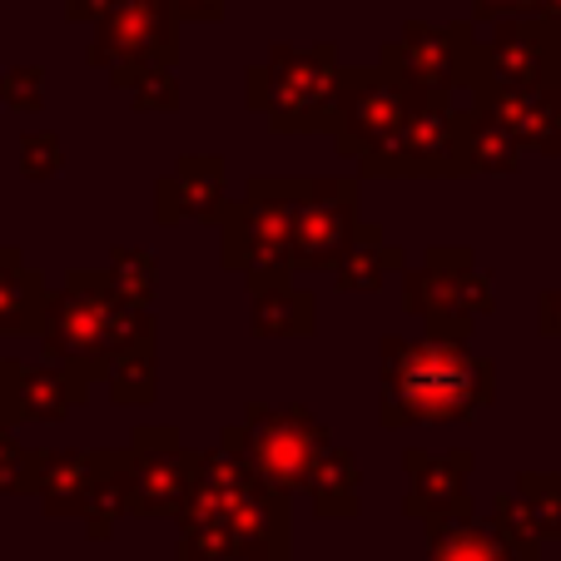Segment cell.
Here are the masks:
<instances>
[{
  "label": "cell",
  "instance_id": "6",
  "mask_svg": "<svg viewBox=\"0 0 561 561\" xmlns=\"http://www.w3.org/2000/svg\"><path fill=\"white\" fill-rule=\"evenodd\" d=\"M403 308L423 318L433 339H467L477 318H492L497 294L492 274L477 268V254L467 244H433L403 274Z\"/></svg>",
  "mask_w": 561,
  "mask_h": 561
},
{
  "label": "cell",
  "instance_id": "28",
  "mask_svg": "<svg viewBox=\"0 0 561 561\" xmlns=\"http://www.w3.org/2000/svg\"><path fill=\"white\" fill-rule=\"evenodd\" d=\"M110 284H115V294H119V298H129L135 308H149V313H154L159 259L149 254V249L115 244V249H110Z\"/></svg>",
  "mask_w": 561,
  "mask_h": 561
},
{
  "label": "cell",
  "instance_id": "24",
  "mask_svg": "<svg viewBox=\"0 0 561 561\" xmlns=\"http://www.w3.org/2000/svg\"><path fill=\"white\" fill-rule=\"evenodd\" d=\"M427 561H537V547L507 537L492 517H462L427 531Z\"/></svg>",
  "mask_w": 561,
  "mask_h": 561
},
{
  "label": "cell",
  "instance_id": "16",
  "mask_svg": "<svg viewBox=\"0 0 561 561\" xmlns=\"http://www.w3.org/2000/svg\"><path fill=\"white\" fill-rule=\"evenodd\" d=\"M90 382L60 363H25L0 358V427H31V423H65L75 408H85Z\"/></svg>",
  "mask_w": 561,
  "mask_h": 561
},
{
  "label": "cell",
  "instance_id": "9",
  "mask_svg": "<svg viewBox=\"0 0 561 561\" xmlns=\"http://www.w3.org/2000/svg\"><path fill=\"white\" fill-rule=\"evenodd\" d=\"M557 85V25L541 15L497 21L488 41H477V25L462 45V90L492 95V90H531Z\"/></svg>",
  "mask_w": 561,
  "mask_h": 561
},
{
  "label": "cell",
  "instance_id": "18",
  "mask_svg": "<svg viewBox=\"0 0 561 561\" xmlns=\"http://www.w3.org/2000/svg\"><path fill=\"white\" fill-rule=\"evenodd\" d=\"M224 184H229V174H224L219 154H180V164L154 180V219L164 229H174V224H224L233 204Z\"/></svg>",
  "mask_w": 561,
  "mask_h": 561
},
{
  "label": "cell",
  "instance_id": "25",
  "mask_svg": "<svg viewBox=\"0 0 561 561\" xmlns=\"http://www.w3.org/2000/svg\"><path fill=\"white\" fill-rule=\"evenodd\" d=\"M403 274H408L403 244H392L382 224L363 219V229L353 233L348 254H343L339 268H333V284H339V294H378L388 278H403Z\"/></svg>",
  "mask_w": 561,
  "mask_h": 561
},
{
  "label": "cell",
  "instance_id": "19",
  "mask_svg": "<svg viewBox=\"0 0 561 561\" xmlns=\"http://www.w3.org/2000/svg\"><path fill=\"white\" fill-rule=\"evenodd\" d=\"M472 105L492 110V115L517 135V145L527 149V154H541V159L561 154V85L492 90V95H477Z\"/></svg>",
  "mask_w": 561,
  "mask_h": 561
},
{
  "label": "cell",
  "instance_id": "37",
  "mask_svg": "<svg viewBox=\"0 0 561 561\" xmlns=\"http://www.w3.org/2000/svg\"><path fill=\"white\" fill-rule=\"evenodd\" d=\"M115 11V0H65V21L70 25H100Z\"/></svg>",
  "mask_w": 561,
  "mask_h": 561
},
{
  "label": "cell",
  "instance_id": "27",
  "mask_svg": "<svg viewBox=\"0 0 561 561\" xmlns=\"http://www.w3.org/2000/svg\"><path fill=\"white\" fill-rule=\"evenodd\" d=\"M105 388L115 398V408H145L154 403L159 392V343H145V348H129L119 358H110Z\"/></svg>",
  "mask_w": 561,
  "mask_h": 561
},
{
  "label": "cell",
  "instance_id": "14",
  "mask_svg": "<svg viewBox=\"0 0 561 561\" xmlns=\"http://www.w3.org/2000/svg\"><path fill=\"white\" fill-rule=\"evenodd\" d=\"M467 35H472V21H447V25L408 21L392 41H382L378 65L413 95H457L462 90Z\"/></svg>",
  "mask_w": 561,
  "mask_h": 561
},
{
  "label": "cell",
  "instance_id": "15",
  "mask_svg": "<svg viewBox=\"0 0 561 561\" xmlns=\"http://www.w3.org/2000/svg\"><path fill=\"white\" fill-rule=\"evenodd\" d=\"M472 467L477 457L467 447H408L403 453V512L413 522H423L427 531L453 527V522L472 517Z\"/></svg>",
  "mask_w": 561,
  "mask_h": 561
},
{
  "label": "cell",
  "instance_id": "3",
  "mask_svg": "<svg viewBox=\"0 0 561 561\" xmlns=\"http://www.w3.org/2000/svg\"><path fill=\"white\" fill-rule=\"evenodd\" d=\"M339 45H268L244 70V105L268 119L274 135H329L339 100Z\"/></svg>",
  "mask_w": 561,
  "mask_h": 561
},
{
  "label": "cell",
  "instance_id": "8",
  "mask_svg": "<svg viewBox=\"0 0 561 561\" xmlns=\"http://www.w3.org/2000/svg\"><path fill=\"white\" fill-rule=\"evenodd\" d=\"M224 477V507H229V541L233 561H288L294 557V512L288 492L268 488L264 477L233 453L229 443L204 447Z\"/></svg>",
  "mask_w": 561,
  "mask_h": 561
},
{
  "label": "cell",
  "instance_id": "11",
  "mask_svg": "<svg viewBox=\"0 0 561 561\" xmlns=\"http://www.w3.org/2000/svg\"><path fill=\"white\" fill-rule=\"evenodd\" d=\"M462 174L453 95H423L403 129L358 164V180H462Z\"/></svg>",
  "mask_w": 561,
  "mask_h": 561
},
{
  "label": "cell",
  "instance_id": "10",
  "mask_svg": "<svg viewBox=\"0 0 561 561\" xmlns=\"http://www.w3.org/2000/svg\"><path fill=\"white\" fill-rule=\"evenodd\" d=\"M423 95H413L408 85H398L378 60L373 65H343L339 75V100H333V145H339L343 159H373L382 145H388L403 119L413 115V105Z\"/></svg>",
  "mask_w": 561,
  "mask_h": 561
},
{
  "label": "cell",
  "instance_id": "1",
  "mask_svg": "<svg viewBox=\"0 0 561 561\" xmlns=\"http://www.w3.org/2000/svg\"><path fill=\"white\" fill-rule=\"evenodd\" d=\"M378 363V423L427 427L467 423L497 398V368L467 339H403L388 333Z\"/></svg>",
  "mask_w": 561,
  "mask_h": 561
},
{
  "label": "cell",
  "instance_id": "23",
  "mask_svg": "<svg viewBox=\"0 0 561 561\" xmlns=\"http://www.w3.org/2000/svg\"><path fill=\"white\" fill-rule=\"evenodd\" d=\"M457 154H462L467 174H517L527 149L517 145V135H512L492 110L467 100V105L457 110Z\"/></svg>",
  "mask_w": 561,
  "mask_h": 561
},
{
  "label": "cell",
  "instance_id": "29",
  "mask_svg": "<svg viewBox=\"0 0 561 561\" xmlns=\"http://www.w3.org/2000/svg\"><path fill=\"white\" fill-rule=\"evenodd\" d=\"M125 517H129V477H125V457H119L115 472H105V482L90 492L85 517H80V522H85V537L90 541H110Z\"/></svg>",
  "mask_w": 561,
  "mask_h": 561
},
{
  "label": "cell",
  "instance_id": "7",
  "mask_svg": "<svg viewBox=\"0 0 561 561\" xmlns=\"http://www.w3.org/2000/svg\"><path fill=\"white\" fill-rule=\"evenodd\" d=\"M180 15L170 0H115V11L95 25L85 60L110 75L115 90H135L145 75L174 70L180 60Z\"/></svg>",
  "mask_w": 561,
  "mask_h": 561
},
{
  "label": "cell",
  "instance_id": "2",
  "mask_svg": "<svg viewBox=\"0 0 561 561\" xmlns=\"http://www.w3.org/2000/svg\"><path fill=\"white\" fill-rule=\"evenodd\" d=\"M45 363L80 373L85 382H105L110 358L154 343V313L115 294L110 268H70L45 304Z\"/></svg>",
  "mask_w": 561,
  "mask_h": 561
},
{
  "label": "cell",
  "instance_id": "34",
  "mask_svg": "<svg viewBox=\"0 0 561 561\" xmlns=\"http://www.w3.org/2000/svg\"><path fill=\"white\" fill-rule=\"evenodd\" d=\"M477 21H522V15H537V0H467Z\"/></svg>",
  "mask_w": 561,
  "mask_h": 561
},
{
  "label": "cell",
  "instance_id": "20",
  "mask_svg": "<svg viewBox=\"0 0 561 561\" xmlns=\"http://www.w3.org/2000/svg\"><path fill=\"white\" fill-rule=\"evenodd\" d=\"M492 522L527 547L557 541L561 527V472H522L517 488L492 497Z\"/></svg>",
  "mask_w": 561,
  "mask_h": 561
},
{
  "label": "cell",
  "instance_id": "17",
  "mask_svg": "<svg viewBox=\"0 0 561 561\" xmlns=\"http://www.w3.org/2000/svg\"><path fill=\"white\" fill-rule=\"evenodd\" d=\"M125 447H41V512L50 522H80L90 492L115 472Z\"/></svg>",
  "mask_w": 561,
  "mask_h": 561
},
{
  "label": "cell",
  "instance_id": "36",
  "mask_svg": "<svg viewBox=\"0 0 561 561\" xmlns=\"http://www.w3.org/2000/svg\"><path fill=\"white\" fill-rule=\"evenodd\" d=\"M180 21H194V25H219L224 21V0H170Z\"/></svg>",
  "mask_w": 561,
  "mask_h": 561
},
{
  "label": "cell",
  "instance_id": "32",
  "mask_svg": "<svg viewBox=\"0 0 561 561\" xmlns=\"http://www.w3.org/2000/svg\"><path fill=\"white\" fill-rule=\"evenodd\" d=\"M65 170V139L55 129H25L21 135V174L25 180H55Z\"/></svg>",
  "mask_w": 561,
  "mask_h": 561
},
{
  "label": "cell",
  "instance_id": "4",
  "mask_svg": "<svg viewBox=\"0 0 561 561\" xmlns=\"http://www.w3.org/2000/svg\"><path fill=\"white\" fill-rule=\"evenodd\" d=\"M304 190V174H254L244 184V199H233L219 224V264L244 284L294 274V229Z\"/></svg>",
  "mask_w": 561,
  "mask_h": 561
},
{
  "label": "cell",
  "instance_id": "33",
  "mask_svg": "<svg viewBox=\"0 0 561 561\" xmlns=\"http://www.w3.org/2000/svg\"><path fill=\"white\" fill-rule=\"evenodd\" d=\"M129 100H135V110H145V115H174L184 95H180L174 70H154V75H145V80L129 90Z\"/></svg>",
  "mask_w": 561,
  "mask_h": 561
},
{
  "label": "cell",
  "instance_id": "12",
  "mask_svg": "<svg viewBox=\"0 0 561 561\" xmlns=\"http://www.w3.org/2000/svg\"><path fill=\"white\" fill-rule=\"evenodd\" d=\"M125 477H129V517L159 522L180 517L199 477V453L180 443V427L139 423L125 443Z\"/></svg>",
  "mask_w": 561,
  "mask_h": 561
},
{
  "label": "cell",
  "instance_id": "5",
  "mask_svg": "<svg viewBox=\"0 0 561 561\" xmlns=\"http://www.w3.org/2000/svg\"><path fill=\"white\" fill-rule=\"evenodd\" d=\"M219 437L264 477L268 488L288 492V497L308 488V472L333 447L329 423H318L304 403H249L239 423H229Z\"/></svg>",
  "mask_w": 561,
  "mask_h": 561
},
{
  "label": "cell",
  "instance_id": "39",
  "mask_svg": "<svg viewBox=\"0 0 561 561\" xmlns=\"http://www.w3.org/2000/svg\"><path fill=\"white\" fill-rule=\"evenodd\" d=\"M557 85H561V25H557Z\"/></svg>",
  "mask_w": 561,
  "mask_h": 561
},
{
  "label": "cell",
  "instance_id": "35",
  "mask_svg": "<svg viewBox=\"0 0 561 561\" xmlns=\"http://www.w3.org/2000/svg\"><path fill=\"white\" fill-rule=\"evenodd\" d=\"M537 333L541 339H561V278L541 294V304H537Z\"/></svg>",
  "mask_w": 561,
  "mask_h": 561
},
{
  "label": "cell",
  "instance_id": "40",
  "mask_svg": "<svg viewBox=\"0 0 561 561\" xmlns=\"http://www.w3.org/2000/svg\"><path fill=\"white\" fill-rule=\"evenodd\" d=\"M557 547H561V527H557Z\"/></svg>",
  "mask_w": 561,
  "mask_h": 561
},
{
  "label": "cell",
  "instance_id": "21",
  "mask_svg": "<svg viewBox=\"0 0 561 561\" xmlns=\"http://www.w3.org/2000/svg\"><path fill=\"white\" fill-rule=\"evenodd\" d=\"M249 288V333L264 343L274 339H308L318 329V298L288 278H254Z\"/></svg>",
  "mask_w": 561,
  "mask_h": 561
},
{
  "label": "cell",
  "instance_id": "38",
  "mask_svg": "<svg viewBox=\"0 0 561 561\" xmlns=\"http://www.w3.org/2000/svg\"><path fill=\"white\" fill-rule=\"evenodd\" d=\"M537 15L551 25H561V0H537Z\"/></svg>",
  "mask_w": 561,
  "mask_h": 561
},
{
  "label": "cell",
  "instance_id": "30",
  "mask_svg": "<svg viewBox=\"0 0 561 561\" xmlns=\"http://www.w3.org/2000/svg\"><path fill=\"white\" fill-rule=\"evenodd\" d=\"M41 492V447H21L11 427H0V497Z\"/></svg>",
  "mask_w": 561,
  "mask_h": 561
},
{
  "label": "cell",
  "instance_id": "13",
  "mask_svg": "<svg viewBox=\"0 0 561 561\" xmlns=\"http://www.w3.org/2000/svg\"><path fill=\"white\" fill-rule=\"evenodd\" d=\"M358 229H363L358 174H318V180H308L294 229V274H333Z\"/></svg>",
  "mask_w": 561,
  "mask_h": 561
},
{
  "label": "cell",
  "instance_id": "31",
  "mask_svg": "<svg viewBox=\"0 0 561 561\" xmlns=\"http://www.w3.org/2000/svg\"><path fill=\"white\" fill-rule=\"evenodd\" d=\"M0 105L15 115H41L45 110V65H5L0 70Z\"/></svg>",
  "mask_w": 561,
  "mask_h": 561
},
{
  "label": "cell",
  "instance_id": "22",
  "mask_svg": "<svg viewBox=\"0 0 561 561\" xmlns=\"http://www.w3.org/2000/svg\"><path fill=\"white\" fill-rule=\"evenodd\" d=\"M50 284L41 268L25 264L15 244H0V339H31L45 329Z\"/></svg>",
  "mask_w": 561,
  "mask_h": 561
},
{
  "label": "cell",
  "instance_id": "26",
  "mask_svg": "<svg viewBox=\"0 0 561 561\" xmlns=\"http://www.w3.org/2000/svg\"><path fill=\"white\" fill-rule=\"evenodd\" d=\"M304 497L313 502L318 517H329V522L358 517V512H363V472H358V457H353L348 447L333 443L329 453L318 457L313 472H308Z\"/></svg>",
  "mask_w": 561,
  "mask_h": 561
}]
</instances>
